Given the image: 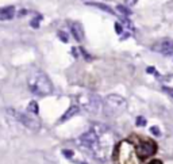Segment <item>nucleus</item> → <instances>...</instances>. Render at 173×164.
I'll return each mask as SVG.
<instances>
[{"label": "nucleus", "mask_w": 173, "mask_h": 164, "mask_svg": "<svg viewBox=\"0 0 173 164\" xmlns=\"http://www.w3.org/2000/svg\"><path fill=\"white\" fill-rule=\"evenodd\" d=\"M30 88L34 94L41 95V96H47L53 92V84L50 79L46 76L43 72H35L30 77Z\"/></svg>", "instance_id": "obj_1"}, {"label": "nucleus", "mask_w": 173, "mask_h": 164, "mask_svg": "<svg viewBox=\"0 0 173 164\" xmlns=\"http://www.w3.org/2000/svg\"><path fill=\"white\" fill-rule=\"evenodd\" d=\"M126 108V101L118 94H109L104 99V110L108 114H118Z\"/></svg>", "instance_id": "obj_2"}, {"label": "nucleus", "mask_w": 173, "mask_h": 164, "mask_svg": "<svg viewBox=\"0 0 173 164\" xmlns=\"http://www.w3.org/2000/svg\"><path fill=\"white\" fill-rule=\"evenodd\" d=\"M15 118L18 119L22 125L26 126V128L30 129V130L37 132V130H39V128H41V122H39V119L37 118V117H34V114H31V113L16 111V113H15Z\"/></svg>", "instance_id": "obj_3"}, {"label": "nucleus", "mask_w": 173, "mask_h": 164, "mask_svg": "<svg viewBox=\"0 0 173 164\" xmlns=\"http://www.w3.org/2000/svg\"><path fill=\"white\" fill-rule=\"evenodd\" d=\"M157 152V145H155L153 141H142L141 144H138V147L135 148V153L139 159H146V157H150Z\"/></svg>", "instance_id": "obj_4"}, {"label": "nucleus", "mask_w": 173, "mask_h": 164, "mask_svg": "<svg viewBox=\"0 0 173 164\" xmlns=\"http://www.w3.org/2000/svg\"><path fill=\"white\" fill-rule=\"evenodd\" d=\"M78 143L81 144L83 147L89 148V149L93 150L96 147H97V144H99V134H97L93 129H91L89 132L84 133V134L78 138Z\"/></svg>", "instance_id": "obj_5"}, {"label": "nucleus", "mask_w": 173, "mask_h": 164, "mask_svg": "<svg viewBox=\"0 0 173 164\" xmlns=\"http://www.w3.org/2000/svg\"><path fill=\"white\" fill-rule=\"evenodd\" d=\"M84 107L87 108L89 113H92V114H97L103 107V101L99 95L91 94V95H88L87 101L84 102Z\"/></svg>", "instance_id": "obj_6"}, {"label": "nucleus", "mask_w": 173, "mask_h": 164, "mask_svg": "<svg viewBox=\"0 0 173 164\" xmlns=\"http://www.w3.org/2000/svg\"><path fill=\"white\" fill-rule=\"evenodd\" d=\"M152 50L157 53H162V54H170L173 52V41H170V39L160 41L152 46Z\"/></svg>", "instance_id": "obj_7"}, {"label": "nucleus", "mask_w": 173, "mask_h": 164, "mask_svg": "<svg viewBox=\"0 0 173 164\" xmlns=\"http://www.w3.org/2000/svg\"><path fill=\"white\" fill-rule=\"evenodd\" d=\"M15 16V7L8 6V7H0V21H11Z\"/></svg>", "instance_id": "obj_8"}, {"label": "nucleus", "mask_w": 173, "mask_h": 164, "mask_svg": "<svg viewBox=\"0 0 173 164\" xmlns=\"http://www.w3.org/2000/svg\"><path fill=\"white\" fill-rule=\"evenodd\" d=\"M72 34L76 38V41H78V42L83 41V38H84V30H83L81 23L74 22L73 25H72Z\"/></svg>", "instance_id": "obj_9"}, {"label": "nucleus", "mask_w": 173, "mask_h": 164, "mask_svg": "<svg viewBox=\"0 0 173 164\" xmlns=\"http://www.w3.org/2000/svg\"><path fill=\"white\" fill-rule=\"evenodd\" d=\"M78 111H80V107H78V106H76V105L71 106V107H69V108L66 110V111L64 113V115H62V117L60 118V122H61V123H62V122H66L68 119L73 118V117H74L76 114H77Z\"/></svg>", "instance_id": "obj_10"}, {"label": "nucleus", "mask_w": 173, "mask_h": 164, "mask_svg": "<svg viewBox=\"0 0 173 164\" xmlns=\"http://www.w3.org/2000/svg\"><path fill=\"white\" fill-rule=\"evenodd\" d=\"M27 111L28 113H31V114H34V115H38V113H39V107H38V103L37 102H30L28 103V106H27Z\"/></svg>", "instance_id": "obj_11"}, {"label": "nucleus", "mask_w": 173, "mask_h": 164, "mask_svg": "<svg viewBox=\"0 0 173 164\" xmlns=\"http://www.w3.org/2000/svg\"><path fill=\"white\" fill-rule=\"evenodd\" d=\"M135 123H137V126H146L148 121H146L145 117L139 115V117H137V121H135Z\"/></svg>", "instance_id": "obj_12"}, {"label": "nucleus", "mask_w": 173, "mask_h": 164, "mask_svg": "<svg viewBox=\"0 0 173 164\" xmlns=\"http://www.w3.org/2000/svg\"><path fill=\"white\" fill-rule=\"evenodd\" d=\"M150 132H152L153 136H157V137L161 136V130H160L157 126H152V128H150Z\"/></svg>", "instance_id": "obj_13"}, {"label": "nucleus", "mask_w": 173, "mask_h": 164, "mask_svg": "<svg viewBox=\"0 0 173 164\" xmlns=\"http://www.w3.org/2000/svg\"><path fill=\"white\" fill-rule=\"evenodd\" d=\"M92 6H95V7H99L100 10H104V11H107V12H112V11L109 10L107 6H103V4H99V3H93Z\"/></svg>", "instance_id": "obj_14"}, {"label": "nucleus", "mask_w": 173, "mask_h": 164, "mask_svg": "<svg viewBox=\"0 0 173 164\" xmlns=\"http://www.w3.org/2000/svg\"><path fill=\"white\" fill-rule=\"evenodd\" d=\"M118 10H119L122 14H124V15H130L131 14V11L127 10L126 7H123V6H118Z\"/></svg>", "instance_id": "obj_15"}, {"label": "nucleus", "mask_w": 173, "mask_h": 164, "mask_svg": "<svg viewBox=\"0 0 173 164\" xmlns=\"http://www.w3.org/2000/svg\"><path fill=\"white\" fill-rule=\"evenodd\" d=\"M162 91L164 92H166L170 98H173V88L172 87H162Z\"/></svg>", "instance_id": "obj_16"}, {"label": "nucleus", "mask_w": 173, "mask_h": 164, "mask_svg": "<svg viewBox=\"0 0 173 164\" xmlns=\"http://www.w3.org/2000/svg\"><path fill=\"white\" fill-rule=\"evenodd\" d=\"M62 153H64V156H65V157H68V159H71V157H73V150L64 149V150H62Z\"/></svg>", "instance_id": "obj_17"}, {"label": "nucleus", "mask_w": 173, "mask_h": 164, "mask_svg": "<svg viewBox=\"0 0 173 164\" xmlns=\"http://www.w3.org/2000/svg\"><path fill=\"white\" fill-rule=\"evenodd\" d=\"M58 37L62 39V42H68V35L65 34L64 31H60V33H58Z\"/></svg>", "instance_id": "obj_18"}, {"label": "nucleus", "mask_w": 173, "mask_h": 164, "mask_svg": "<svg viewBox=\"0 0 173 164\" xmlns=\"http://www.w3.org/2000/svg\"><path fill=\"white\" fill-rule=\"evenodd\" d=\"M115 29H117V33H118V34H122V33H123V27H122V26H120L118 22L115 23Z\"/></svg>", "instance_id": "obj_19"}, {"label": "nucleus", "mask_w": 173, "mask_h": 164, "mask_svg": "<svg viewBox=\"0 0 173 164\" xmlns=\"http://www.w3.org/2000/svg\"><path fill=\"white\" fill-rule=\"evenodd\" d=\"M31 26L32 27H39V22H38V19H34V21H31Z\"/></svg>", "instance_id": "obj_20"}, {"label": "nucleus", "mask_w": 173, "mask_h": 164, "mask_svg": "<svg viewBox=\"0 0 173 164\" xmlns=\"http://www.w3.org/2000/svg\"><path fill=\"white\" fill-rule=\"evenodd\" d=\"M137 1L138 0H126V4H127V6H134Z\"/></svg>", "instance_id": "obj_21"}, {"label": "nucleus", "mask_w": 173, "mask_h": 164, "mask_svg": "<svg viewBox=\"0 0 173 164\" xmlns=\"http://www.w3.org/2000/svg\"><path fill=\"white\" fill-rule=\"evenodd\" d=\"M146 71H148L149 73H155V69H154V68H153V66H149V68H148V69H146Z\"/></svg>", "instance_id": "obj_22"}, {"label": "nucleus", "mask_w": 173, "mask_h": 164, "mask_svg": "<svg viewBox=\"0 0 173 164\" xmlns=\"http://www.w3.org/2000/svg\"><path fill=\"white\" fill-rule=\"evenodd\" d=\"M149 164H162V163H161V161H160V160H152V161H150V163H149Z\"/></svg>", "instance_id": "obj_23"}]
</instances>
